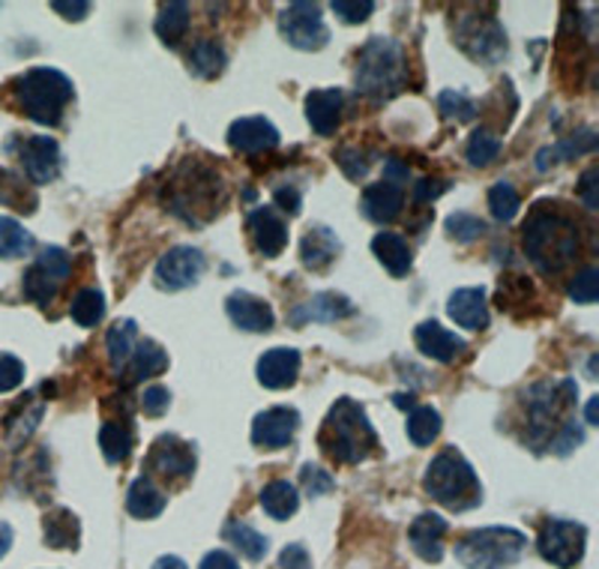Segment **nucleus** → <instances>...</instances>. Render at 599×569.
<instances>
[{
	"instance_id": "nucleus-1",
	"label": "nucleus",
	"mask_w": 599,
	"mask_h": 569,
	"mask_svg": "<svg viewBox=\"0 0 599 569\" xmlns=\"http://www.w3.org/2000/svg\"><path fill=\"white\" fill-rule=\"evenodd\" d=\"M318 443L339 465H360L378 450V435L363 405L345 396V399H336L327 413Z\"/></svg>"
},
{
	"instance_id": "nucleus-2",
	"label": "nucleus",
	"mask_w": 599,
	"mask_h": 569,
	"mask_svg": "<svg viewBox=\"0 0 599 569\" xmlns=\"http://www.w3.org/2000/svg\"><path fill=\"white\" fill-rule=\"evenodd\" d=\"M525 252L540 273H560L579 256V228L558 210L537 207L525 222Z\"/></svg>"
},
{
	"instance_id": "nucleus-3",
	"label": "nucleus",
	"mask_w": 599,
	"mask_h": 569,
	"mask_svg": "<svg viewBox=\"0 0 599 569\" xmlns=\"http://www.w3.org/2000/svg\"><path fill=\"white\" fill-rule=\"evenodd\" d=\"M422 489L429 491L435 501L443 503L447 510L456 512L471 510L482 501V486L477 480V473L456 450L438 452L429 461L426 477H422Z\"/></svg>"
},
{
	"instance_id": "nucleus-4",
	"label": "nucleus",
	"mask_w": 599,
	"mask_h": 569,
	"mask_svg": "<svg viewBox=\"0 0 599 569\" xmlns=\"http://www.w3.org/2000/svg\"><path fill=\"white\" fill-rule=\"evenodd\" d=\"M357 93L369 99H390L405 84V51L390 37H372L357 58Z\"/></svg>"
},
{
	"instance_id": "nucleus-5",
	"label": "nucleus",
	"mask_w": 599,
	"mask_h": 569,
	"mask_svg": "<svg viewBox=\"0 0 599 569\" xmlns=\"http://www.w3.org/2000/svg\"><path fill=\"white\" fill-rule=\"evenodd\" d=\"M16 99L30 120H37L42 127H58L63 109L72 99V81L60 69L37 67L19 79Z\"/></svg>"
},
{
	"instance_id": "nucleus-6",
	"label": "nucleus",
	"mask_w": 599,
	"mask_h": 569,
	"mask_svg": "<svg viewBox=\"0 0 599 569\" xmlns=\"http://www.w3.org/2000/svg\"><path fill=\"white\" fill-rule=\"evenodd\" d=\"M528 537L516 528L471 530L456 542V558L468 569H507L525 555Z\"/></svg>"
},
{
	"instance_id": "nucleus-7",
	"label": "nucleus",
	"mask_w": 599,
	"mask_h": 569,
	"mask_svg": "<svg viewBox=\"0 0 599 569\" xmlns=\"http://www.w3.org/2000/svg\"><path fill=\"white\" fill-rule=\"evenodd\" d=\"M579 396V387L572 381H560V383H537L525 393V405H528V422H531V441H549L551 426L560 417V411L567 405L576 402Z\"/></svg>"
},
{
	"instance_id": "nucleus-8",
	"label": "nucleus",
	"mask_w": 599,
	"mask_h": 569,
	"mask_svg": "<svg viewBox=\"0 0 599 569\" xmlns=\"http://www.w3.org/2000/svg\"><path fill=\"white\" fill-rule=\"evenodd\" d=\"M585 542H588V528L579 521L549 519L542 525L537 549L551 567L572 569L585 558Z\"/></svg>"
},
{
	"instance_id": "nucleus-9",
	"label": "nucleus",
	"mask_w": 599,
	"mask_h": 569,
	"mask_svg": "<svg viewBox=\"0 0 599 569\" xmlns=\"http://www.w3.org/2000/svg\"><path fill=\"white\" fill-rule=\"evenodd\" d=\"M279 33L286 37L288 46H294L300 51L325 49L327 40H330V30L325 24L321 7L309 3V0L288 3L286 12L279 16Z\"/></svg>"
},
{
	"instance_id": "nucleus-10",
	"label": "nucleus",
	"mask_w": 599,
	"mask_h": 569,
	"mask_svg": "<svg viewBox=\"0 0 599 569\" xmlns=\"http://www.w3.org/2000/svg\"><path fill=\"white\" fill-rule=\"evenodd\" d=\"M207 258L192 246H174L157 261V284L162 291H183L201 279Z\"/></svg>"
},
{
	"instance_id": "nucleus-11",
	"label": "nucleus",
	"mask_w": 599,
	"mask_h": 569,
	"mask_svg": "<svg viewBox=\"0 0 599 569\" xmlns=\"http://www.w3.org/2000/svg\"><path fill=\"white\" fill-rule=\"evenodd\" d=\"M19 159L30 183L46 187L60 174V148L51 136H30L21 141Z\"/></svg>"
},
{
	"instance_id": "nucleus-12",
	"label": "nucleus",
	"mask_w": 599,
	"mask_h": 569,
	"mask_svg": "<svg viewBox=\"0 0 599 569\" xmlns=\"http://www.w3.org/2000/svg\"><path fill=\"white\" fill-rule=\"evenodd\" d=\"M148 468L159 477H168V480H187L196 471V452L174 435H162L150 447Z\"/></svg>"
},
{
	"instance_id": "nucleus-13",
	"label": "nucleus",
	"mask_w": 599,
	"mask_h": 569,
	"mask_svg": "<svg viewBox=\"0 0 599 569\" xmlns=\"http://www.w3.org/2000/svg\"><path fill=\"white\" fill-rule=\"evenodd\" d=\"M297 429H300V413L294 408H270L258 413L252 422V443L264 450H282L294 441Z\"/></svg>"
},
{
	"instance_id": "nucleus-14",
	"label": "nucleus",
	"mask_w": 599,
	"mask_h": 569,
	"mask_svg": "<svg viewBox=\"0 0 599 569\" xmlns=\"http://www.w3.org/2000/svg\"><path fill=\"white\" fill-rule=\"evenodd\" d=\"M279 129L267 118H240L228 129V144L237 153H264V150L279 148Z\"/></svg>"
},
{
	"instance_id": "nucleus-15",
	"label": "nucleus",
	"mask_w": 599,
	"mask_h": 569,
	"mask_svg": "<svg viewBox=\"0 0 599 569\" xmlns=\"http://www.w3.org/2000/svg\"><path fill=\"white\" fill-rule=\"evenodd\" d=\"M249 234L252 243L264 258L282 256V249L288 246V226L286 219L276 213V207H256L249 213Z\"/></svg>"
},
{
	"instance_id": "nucleus-16",
	"label": "nucleus",
	"mask_w": 599,
	"mask_h": 569,
	"mask_svg": "<svg viewBox=\"0 0 599 569\" xmlns=\"http://www.w3.org/2000/svg\"><path fill=\"white\" fill-rule=\"evenodd\" d=\"M300 351L297 348H270L258 360V381L267 390H286L294 387L300 375Z\"/></svg>"
},
{
	"instance_id": "nucleus-17",
	"label": "nucleus",
	"mask_w": 599,
	"mask_h": 569,
	"mask_svg": "<svg viewBox=\"0 0 599 569\" xmlns=\"http://www.w3.org/2000/svg\"><path fill=\"white\" fill-rule=\"evenodd\" d=\"M226 312L234 321V327H240L246 333H267L276 321L270 303L256 295H246V291H234L228 297Z\"/></svg>"
},
{
	"instance_id": "nucleus-18",
	"label": "nucleus",
	"mask_w": 599,
	"mask_h": 569,
	"mask_svg": "<svg viewBox=\"0 0 599 569\" xmlns=\"http://www.w3.org/2000/svg\"><path fill=\"white\" fill-rule=\"evenodd\" d=\"M413 342H417L420 353H426L429 360H438V363H452V360L468 348L462 336L450 333V330L438 325V321H422V325L413 330Z\"/></svg>"
},
{
	"instance_id": "nucleus-19",
	"label": "nucleus",
	"mask_w": 599,
	"mask_h": 569,
	"mask_svg": "<svg viewBox=\"0 0 599 569\" xmlns=\"http://www.w3.org/2000/svg\"><path fill=\"white\" fill-rule=\"evenodd\" d=\"M342 90L339 88H325L312 90L306 97V120L318 136H333L339 123H342Z\"/></svg>"
},
{
	"instance_id": "nucleus-20",
	"label": "nucleus",
	"mask_w": 599,
	"mask_h": 569,
	"mask_svg": "<svg viewBox=\"0 0 599 569\" xmlns=\"http://www.w3.org/2000/svg\"><path fill=\"white\" fill-rule=\"evenodd\" d=\"M405 204V192L402 187H396V183H372V187L363 189V198H360V210H363L366 219H372L378 226H387V222H393L399 213H402Z\"/></svg>"
},
{
	"instance_id": "nucleus-21",
	"label": "nucleus",
	"mask_w": 599,
	"mask_h": 569,
	"mask_svg": "<svg viewBox=\"0 0 599 569\" xmlns=\"http://www.w3.org/2000/svg\"><path fill=\"white\" fill-rule=\"evenodd\" d=\"M447 312L459 327L480 333L489 327V303H486V291L482 288H459L450 295Z\"/></svg>"
},
{
	"instance_id": "nucleus-22",
	"label": "nucleus",
	"mask_w": 599,
	"mask_h": 569,
	"mask_svg": "<svg viewBox=\"0 0 599 569\" xmlns=\"http://www.w3.org/2000/svg\"><path fill=\"white\" fill-rule=\"evenodd\" d=\"M443 533H447V519H441L438 512H422V516L413 519L411 530H408V542L422 560L438 563L443 558Z\"/></svg>"
},
{
	"instance_id": "nucleus-23",
	"label": "nucleus",
	"mask_w": 599,
	"mask_h": 569,
	"mask_svg": "<svg viewBox=\"0 0 599 569\" xmlns=\"http://www.w3.org/2000/svg\"><path fill=\"white\" fill-rule=\"evenodd\" d=\"M168 369V353L166 348L153 339H141L136 342L132 353H129L127 366L120 369L123 375V381L127 383H141L148 381V378H157L159 372H166Z\"/></svg>"
},
{
	"instance_id": "nucleus-24",
	"label": "nucleus",
	"mask_w": 599,
	"mask_h": 569,
	"mask_svg": "<svg viewBox=\"0 0 599 569\" xmlns=\"http://www.w3.org/2000/svg\"><path fill=\"white\" fill-rule=\"evenodd\" d=\"M339 249H342V243H339V237H336L330 228L315 226L309 228V234H306L303 243H300V258H303V264L309 267V270H325V267L333 264Z\"/></svg>"
},
{
	"instance_id": "nucleus-25",
	"label": "nucleus",
	"mask_w": 599,
	"mask_h": 569,
	"mask_svg": "<svg viewBox=\"0 0 599 569\" xmlns=\"http://www.w3.org/2000/svg\"><path fill=\"white\" fill-rule=\"evenodd\" d=\"M355 312V306L351 300L342 295H333V291H327V295H315L309 303H303L294 312V321H318V325H330V321H339V318H348V315Z\"/></svg>"
},
{
	"instance_id": "nucleus-26",
	"label": "nucleus",
	"mask_w": 599,
	"mask_h": 569,
	"mask_svg": "<svg viewBox=\"0 0 599 569\" xmlns=\"http://www.w3.org/2000/svg\"><path fill=\"white\" fill-rule=\"evenodd\" d=\"M166 491L159 489L157 482L150 477H138L132 480L127 491V510L136 516V519H157L166 510Z\"/></svg>"
},
{
	"instance_id": "nucleus-27",
	"label": "nucleus",
	"mask_w": 599,
	"mask_h": 569,
	"mask_svg": "<svg viewBox=\"0 0 599 569\" xmlns=\"http://www.w3.org/2000/svg\"><path fill=\"white\" fill-rule=\"evenodd\" d=\"M372 252H375V258H378V261H381V264L387 267L393 276H405L413 264L411 246L405 243V237L393 234V231H381V234H375Z\"/></svg>"
},
{
	"instance_id": "nucleus-28",
	"label": "nucleus",
	"mask_w": 599,
	"mask_h": 569,
	"mask_svg": "<svg viewBox=\"0 0 599 569\" xmlns=\"http://www.w3.org/2000/svg\"><path fill=\"white\" fill-rule=\"evenodd\" d=\"M261 507H264L270 519L286 521L300 507V495H297V489L288 480H273L261 489Z\"/></svg>"
},
{
	"instance_id": "nucleus-29",
	"label": "nucleus",
	"mask_w": 599,
	"mask_h": 569,
	"mask_svg": "<svg viewBox=\"0 0 599 569\" xmlns=\"http://www.w3.org/2000/svg\"><path fill=\"white\" fill-rule=\"evenodd\" d=\"M99 447H102V456L111 461V465H120L132 456V447H136V435L129 429L127 422L111 420L99 429Z\"/></svg>"
},
{
	"instance_id": "nucleus-30",
	"label": "nucleus",
	"mask_w": 599,
	"mask_h": 569,
	"mask_svg": "<svg viewBox=\"0 0 599 569\" xmlns=\"http://www.w3.org/2000/svg\"><path fill=\"white\" fill-rule=\"evenodd\" d=\"M138 342V327L132 318H123V321H114L106 333V351H109V360L114 366V372H120L127 366L129 353Z\"/></svg>"
},
{
	"instance_id": "nucleus-31",
	"label": "nucleus",
	"mask_w": 599,
	"mask_h": 569,
	"mask_svg": "<svg viewBox=\"0 0 599 569\" xmlns=\"http://www.w3.org/2000/svg\"><path fill=\"white\" fill-rule=\"evenodd\" d=\"M189 21H192V16H189V3L174 0V3H166V7H162L153 28H157V37L166 42V46H178V42L187 37Z\"/></svg>"
},
{
	"instance_id": "nucleus-32",
	"label": "nucleus",
	"mask_w": 599,
	"mask_h": 569,
	"mask_svg": "<svg viewBox=\"0 0 599 569\" xmlns=\"http://www.w3.org/2000/svg\"><path fill=\"white\" fill-rule=\"evenodd\" d=\"M46 542L51 549H76L79 546V519L69 510H54L42 521Z\"/></svg>"
},
{
	"instance_id": "nucleus-33",
	"label": "nucleus",
	"mask_w": 599,
	"mask_h": 569,
	"mask_svg": "<svg viewBox=\"0 0 599 569\" xmlns=\"http://www.w3.org/2000/svg\"><path fill=\"white\" fill-rule=\"evenodd\" d=\"M226 49L217 40H198L189 51V69L201 79H217L219 72L226 69Z\"/></svg>"
},
{
	"instance_id": "nucleus-34",
	"label": "nucleus",
	"mask_w": 599,
	"mask_h": 569,
	"mask_svg": "<svg viewBox=\"0 0 599 569\" xmlns=\"http://www.w3.org/2000/svg\"><path fill=\"white\" fill-rule=\"evenodd\" d=\"M441 435V413L435 411L432 405H417L408 413V438L417 447H429Z\"/></svg>"
},
{
	"instance_id": "nucleus-35",
	"label": "nucleus",
	"mask_w": 599,
	"mask_h": 569,
	"mask_svg": "<svg viewBox=\"0 0 599 569\" xmlns=\"http://www.w3.org/2000/svg\"><path fill=\"white\" fill-rule=\"evenodd\" d=\"M33 249V234L19 219L0 217V258H24Z\"/></svg>"
},
{
	"instance_id": "nucleus-36",
	"label": "nucleus",
	"mask_w": 599,
	"mask_h": 569,
	"mask_svg": "<svg viewBox=\"0 0 599 569\" xmlns=\"http://www.w3.org/2000/svg\"><path fill=\"white\" fill-rule=\"evenodd\" d=\"M69 315L79 327H97L106 315V297L97 288H81L79 295L72 297Z\"/></svg>"
},
{
	"instance_id": "nucleus-37",
	"label": "nucleus",
	"mask_w": 599,
	"mask_h": 569,
	"mask_svg": "<svg viewBox=\"0 0 599 569\" xmlns=\"http://www.w3.org/2000/svg\"><path fill=\"white\" fill-rule=\"evenodd\" d=\"M226 540L234 542V549L246 555L249 560H261L267 555V537H261L256 528H249L246 521H228Z\"/></svg>"
},
{
	"instance_id": "nucleus-38",
	"label": "nucleus",
	"mask_w": 599,
	"mask_h": 569,
	"mask_svg": "<svg viewBox=\"0 0 599 569\" xmlns=\"http://www.w3.org/2000/svg\"><path fill=\"white\" fill-rule=\"evenodd\" d=\"M498 153H501V138L491 136L489 129H477V132H471L468 148H465V157H468L471 166L477 168L491 166V162L498 159Z\"/></svg>"
},
{
	"instance_id": "nucleus-39",
	"label": "nucleus",
	"mask_w": 599,
	"mask_h": 569,
	"mask_svg": "<svg viewBox=\"0 0 599 569\" xmlns=\"http://www.w3.org/2000/svg\"><path fill=\"white\" fill-rule=\"evenodd\" d=\"M58 288L60 284L54 282L51 276L42 273L37 264L30 267L28 273H24V279H21V291H24V297H28V300H33L37 306H49L51 300L58 297Z\"/></svg>"
},
{
	"instance_id": "nucleus-40",
	"label": "nucleus",
	"mask_w": 599,
	"mask_h": 569,
	"mask_svg": "<svg viewBox=\"0 0 599 569\" xmlns=\"http://www.w3.org/2000/svg\"><path fill=\"white\" fill-rule=\"evenodd\" d=\"M519 192L512 189V183H495V187L489 189V210L491 217L498 219V222H512L516 219V213H519Z\"/></svg>"
},
{
	"instance_id": "nucleus-41",
	"label": "nucleus",
	"mask_w": 599,
	"mask_h": 569,
	"mask_svg": "<svg viewBox=\"0 0 599 569\" xmlns=\"http://www.w3.org/2000/svg\"><path fill=\"white\" fill-rule=\"evenodd\" d=\"M438 109H441L443 118L456 120V123H468V120L477 118V106L459 90H443L438 97Z\"/></svg>"
},
{
	"instance_id": "nucleus-42",
	"label": "nucleus",
	"mask_w": 599,
	"mask_h": 569,
	"mask_svg": "<svg viewBox=\"0 0 599 569\" xmlns=\"http://www.w3.org/2000/svg\"><path fill=\"white\" fill-rule=\"evenodd\" d=\"M567 295H570L572 303H581V306L597 303V297H599V270L597 267H585L581 273L572 276Z\"/></svg>"
},
{
	"instance_id": "nucleus-43",
	"label": "nucleus",
	"mask_w": 599,
	"mask_h": 569,
	"mask_svg": "<svg viewBox=\"0 0 599 569\" xmlns=\"http://www.w3.org/2000/svg\"><path fill=\"white\" fill-rule=\"evenodd\" d=\"M447 231H450L452 240H459V243H473L477 237H482L486 231V222L480 217H473V213H452L447 219Z\"/></svg>"
},
{
	"instance_id": "nucleus-44",
	"label": "nucleus",
	"mask_w": 599,
	"mask_h": 569,
	"mask_svg": "<svg viewBox=\"0 0 599 569\" xmlns=\"http://www.w3.org/2000/svg\"><path fill=\"white\" fill-rule=\"evenodd\" d=\"M37 267H40L46 276H51L54 282L63 284V279H67L69 270H72V261H69V256L60 246H49V249H42L40 258H37Z\"/></svg>"
},
{
	"instance_id": "nucleus-45",
	"label": "nucleus",
	"mask_w": 599,
	"mask_h": 569,
	"mask_svg": "<svg viewBox=\"0 0 599 569\" xmlns=\"http://www.w3.org/2000/svg\"><path fill=\"white\" fill-rule=\"evenodd\" d=\"M330 10L345 21V24H363L375 12L372 0H333Z\"/></svg>"
},
{
	"instance_id": "nucleus-46",
	"label": "nucleus",
	"mask_w": 599,
	"mask_h": 569,
	"mask_svg": "<svg viewBox=\"0 0 599 569\" xmlns=\"http://www.w3.org/2000/svg\"><path fill=\"white\" fill-rule=\"evenodd\" d=\"M300 482H303L306 495H312V498H321V495L336 489V480L330 477V471L318 468V465H303V471H300Z\"/></svg>"
},
{
	"instance_id": "nucleus-47",
	"label": "nucleus",
	"mask_w": 599,
	"mask_h": 569,
	"mask_svg": "<svg viewBox=\"0 0 599 569\" xmlns=\"http://www.w3.org/2000/svg\"><path fill=\"white\" fill-rule=\"evenodd\" d=\"M24 381V363L12 353H0V393H10Z\"/></svg>"
},
{
	"instance_id": "nucleus-48",
	"label": "nucleus",
	"mask_w": 599,
	"mask_h": 569,
	"mask_svg": "<svg viewBox=\"0 0 599 569\" xmlns=\"http://www.w3.org/2000/svg\"><path fill=\"white\" fill-rule=\"evenodd\" d=\"M450 189V180L443 177H422L420 183H413V201L417 204H429L435 198H441Z\"/></svg>"
},
{
	"instance_id": "nucleus-49",
	"label": "nucleus",
	"mask_w": 599,
	"mask_h": 569,
	"mask_svg": "<svg viewBox=\"0 0 599 569\" xmlns=\"http://www.w3.org/2000/svg\"><path fill=\"white\" fill-rule=\"evenodd\" d=\"M336 159H339V168H342L345 174L351 177V180H363V177L369 174V159H366L360 150L345 148V150H339V157Z\"/></svg>"
},
{
	"instance_id": "nucleus-50",
	"label": "nucleus",
	"mask_w": 599,
	"mask_h": 569,
	"mask_svg": "<svg viewBox=\"0 0 599 569\" xmlns=\"http://www.w3.org/2000/svg\"><path fill=\"white\" fill-rule=\"evenodd\" d=\"M597 148V136L590 132V129H585V132H579L576 138H567V141H560L558 148H555V153H558L560 159H570L572 153L579 157V153H588V150Z\"/></svg>"
},
{
	"instance_id": "nucleus-51",
	"label": "nucleus",
	"mask_w": 599,
	"mask_h": 569,
	"mask_svg": "<svg viewBox=\"0 0 599 569\" xmlns=\"http://www.w3.org/2000/svg\"><path fill=\"white\" fill-rule=\"evenodd\" d=\"M168 405H171V393H168L166 387H159V383L148 387L144 396H141V408H144L148 417H162L168 411Z\"/></svg>"
},
{
	"instance_id": "nucleus-52",
	"label": "nucleus",
	"mask_w": 599,
	"mask_h": 569,
	"mask_svg": "<svg viewBox=\"0 0 599 569\" xmlns=\"http://www.w3.org/2000/svg\"><path fill=\"white\" fill-rule=\"evenodd\" d=\"M581 441H585V432H581L579 426H576V422H563L558 438H551V450L558 452V456H567V452H570L572 447H579Z\"/></svg>"
},
{
	"instance_id": "nucleus-53",
	"label": "nucleus",
	"mask_w": 599,
	"mask_h": 569,
	"mask_svg": "<svg viewBox=\"0 0 599 569\" xmlns=\"http://www.w3.org/2000/svg\"><path fill=\"white\" fill-rule=\"evenodd\" d=\"M279 567L282 569H312V558H309V551L300 546V542H291L282 549L279 555Z\"/></svg>"
},
{
	"instance_id": "nucleus-54",
	"label": "nucleus",
	"mask_w": 599,
	"mask_h": 569,
	"mask_svg": "<svg viewBox=\"0 0 599 569\" xmlns=\"http://www.w3.org/2000/svg\"><path fill=\"white\" fill-rule=\"evenodd\" d=\"M597 166H590L585 174H581V183H579V192L581 198H585V207L588 210H597L599 207V196H597Z\"/></svg>"
},
{
	"instance_id": "nucleus-55",
	"label": "nucleus",
	"mask_w": 599,
	"mask_h": 569,
	"mask_svg": "<svg viewBox=\"0 0 599 569\" xmlns=\"http://www.w3.org/2000/svg\"><path fill=\"white\" fill-rule=\"evenodd\" d=\"M51 10L60 12L67 21H81L90 12V3H63V0H54Z\"/></svg>"
},
{
	"instance_id": "nucleus-56",
	"label": "nucleus",
	"mask_w": 599,
	"mask_h": 569,
	"mask_svg": "<svg viewBox=\"0 0 599 569\" xmlns=\"http://www.w3.org/2000/svg\"><path fill=\"white\" fill-rule=\"evenodd\" d=\"M201 569H240L237 567V560L228 555V551L217 549V551H207L204 560H201Z\"/></svg>"
},
{
	"instance_id": "nucleus-57",
	"label": "nucleus",
	"mask_w": 599,
	"mask_h": 569,
	"mask_svg": "<svg viewBox=\"0 0 599 569\" xmlns=\"http://www.w3.org/2000/svg\"><path fill=\"white\" fill-rule=\"evenodd\" d=\"M276 204L282 207L286 213L297 217L300 213V192L297 189H276Z\"/></svg>"
},
{
	"instance_id": "nucleus-58",
	"label": "nucleus",
	"mask_w": 599,
	"mask_h": 569,
	"mask_svg": "<svg viewBox=\"0 0 599 569\" xmlns=\"http://www.w3.org/2000/svg\"><path fill=\"white\" fill-rule=\"evenodd\" d=\"M383 174H387V183H396L399 187V180H408L411 177V168L399 162V159H387V166H383Z\"/></svg>"
},
{
	"instance_id": "nucleus-59",
	"label": "nucleus",
	"mask_w": 599,
	"mask_h": 569,
	"mask_svg": "<svg viewBox=\"0 0 599 569\" xmlns=\"http://www.w3.org/2000/svg\"><path fill=\"white\" fill-rule=\"evenodd\" d=\"M153 569H187V563L174 558V555H166V558H159L157 563H153Z\"/></svg>"
},
{
	"instance_id": "nucleus-60",
	"label": "nucleus",
	"mask_w": 599,
	"mask_h": 569,
	"mask_svg": "<svg viewBox=\"0 0 599 569\" xmlns=\"http://www.w3.org/2000/svg\"><path fill=\"white\" fill-rule=\"evenodd\" d=\"M10 546H12V528H10V525H3V521H0V558H3L7 551H10Z\"/></svg>"
},
{
	"instance_id": "nucleus-61",
	"label": "nucleus",
	"mask_w": 599,
	"mask_h": 569,
	"mask_svg": "<svg viewBox=\"0 0 599 569\" xmlns=\"http://www.w3.org/2000/svg\"><path fill=\"white\" fill-rule=\"evenodd\" d=\"M597 405H599V396H593L588 402V411H585V417H588V426H597Z\"/></svg>"
},
{
	"instance_id": "nucleus-62",
	"label": "nucleus",
	"mask_w": 599,
	"mask_h": 569,
	"mask_svg": "<svg viewBox=\"0 0 599 569\" xmlns=\"http://www.w3.org/2000/svg\"><path fill=\"white\" fill-rule=\"evenodd\" d=\"M393 402L399 405V408H411V405H413V396H405V393H399V396H393Z\"/></svg>"
}]
</instances>
